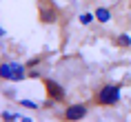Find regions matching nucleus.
Wrapping results in <instances>:
<instances>
[{
    "mask_svg": "<svg viewBox=\"0 0 131 122\" xmlns=\"http://www.w3.org/2000/svg\"><path fill=\"white\" fill-rule=\"evenodd\" d=\"M120 100V87L118 84H104L96 95V102L98 104H104V107H111Z\"/></svg>",
    "mask_w": 131,
    "mask_h": 122,
    "instance_id": "f257e3e1",
    "label": "nucleus"
},
{
    "mask_svg": "<svg viewBox=\"0 0 131 122\" xmlns=\"http://www.w3.org/2000/svg\"><path fill=\"white\" fill-rule=\"evenodd\" d=\"M0 78L20 82L25 80V67L18 64V62H5V64H0Z\"/></svg>",
    "mask_w": 131,
    "mask_h": 122,
    "instance_id": "f03ea898",
    "label": "nucleus"
},
{
    "mask_svg": "<svg viewBox=\"0 0 131 122\" xmlns=\"http://www.w3.org/2000/svg\"><path fill=\"white\" fill-rule=\"evenodd\" d=\"M56 18H58V14H56V9L49 5L47 0L40 5V20L47 22V25H51V22H56Z\"/></svg>",
    "mask_w": 131,
    "mask_h": 122,
    "instance_id": "7ed1b4c3",
    "label": "nucleus"
},
{
    "mask_svg": "<svg viewBox=\"0 0 131 122\" xmlns=\"http://www.w3.org/2000/svg\"><path fill=\"white\" fill-rule=\"evenodd\" d=\"M45 87H47V93L53 98V100H62L64 98V89L53 80H45Z\"/></svg>",
    "mask_w": 131,
    "mask_h": 122,
    "instance_id": "20e7f679",
    "label": "nucleus"
},
{
    "mask_svg": "<svg viewBox=\"0 0 131 122\" xmlns=\"http://www.w3.org/2000/svg\"><path fill=\"white\" fill-rule=\"evenodd\" d=\"M84 115H87L84 104H73V107H69L67 111H64V118H67V120H80V118H84Z\"/></svg>",
    "mask_w": 131,
    "mask_h": 122,
    "instance_id": "39448f33",
    "label": "nucleus"
},
{
    "mask_svg": "<svg viewBox=\"0 0 131 122\" xmlns=\"http://www.w3.org/2000/svg\"><path fill=\"white\" fill-rule=\"evenodd\" d=\"M96 18H98L100 22H109V20H111V11H109V9H104V7H100V9L96 11Z\"/></svg>",
    "mask_w": 131,
    "mask_h": 122,
    "instance_id": "423d86ee",
    "label": "nucleus"
},
{
    "mask_svg": "<svg viewBox=\"0 0 131 122\" xmlns=\"http://www.w3.org/2000/svg\"><path fill=\"white\" fill-rule=\"evenodd\" d=\"M2 118H5V120H22V122H29V118H25V115H18V113H7V111L2 113Z\"/></svg>",
    "mask_w": 131,
    "mask_h": 122,
    "instance_id": "0eeeda50",
    "label": "nucleus"
},
{
    "mask_svg": "<svg viewBox=\"0 0 131 122\" xmlns=\"http://www.w3.org/2000/svg\"><path fill=\"white\" fill-rule=\"evenodd\" d=\"M118 45H120V47H131V38L127 34H122L120 38H118Z\"/></svg>",
    "mask_w": 131,
    "mask_h": 122,
    "instance_id": "6e6552de",
    "label": "nucleus"
},
{
    "mask_svg": "<svg viewBox=\"0 0 131 122\" xmlns=\"http://www.w3.org/2000/svg\"><path fill=\"white\" fill-rule=\"evenodd\" d=\"M93 16H96V14H84V16H80V22H82V25H91Z\"/></svg>",
    "mask_w": 131,
    "mask_h": 122,
    "instance_id": "1a4fd4ad",
    "label": "nucleus"
},
{
    "mask_svg": "<svg viewBox=\"0 0 131 122\" xmlns=\"http://www.w3.org/2000/svg\"><path fill=\"white\" fill-rule=\"evenodd\" d=\"M20 104H22V107H29V109H38V104L31 102V100H20Z\"/></svg>",
    "mask_w": 131,
    "mask_h": 122,
    "instance_id": "9d476101",
    "label": "nucleus"
}]
</instances>
